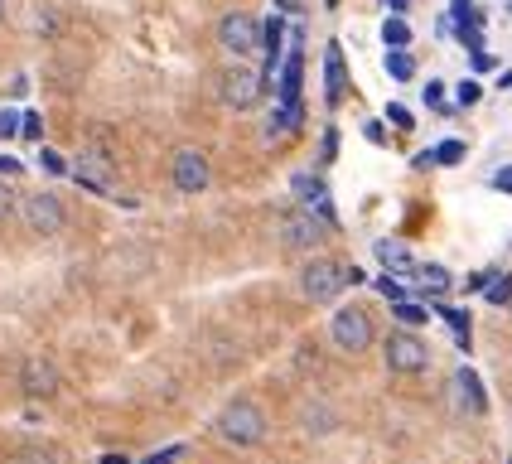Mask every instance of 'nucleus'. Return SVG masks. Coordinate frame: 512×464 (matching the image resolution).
I'll return each mask as SVG.
<instances>
[{
    "label": "nucleus",
    "instance_id": "nucleus-1",
    "mask_svg": "<svg viewBox=\"0 0 512 464\" xmlns=\"http://www.w3.org/2000/svg\"><path fill=\"white\" fill-rule=\"evenodd\" d=\"M266 431H271V421H266V411H261L252 397L228 402L218 411V421H213V435H218L223 445H232V450H252V445H261Z\"/></svg>",
    "mask_w": 512,
    "mask_h": 464
},
{
    "label": "nucleus",
    "instance_id": "nucleus-2",
    "mask_svg": "<svg viewBox=\"0 0 512 464\" xmlns=\"http://www.w3.org/2000/svg\"><path fill=\"white\" fill-rule=\"evenodd\" d=\"M348 290V266H339L334 257H314L300 266V295L310 305H334Z\"/></svg>",
    "mask_w": 512,
    "mask_h": 464
},
{
    "label": "nucleus",
    "instance_id": "nucleus-3",
    "mask_svg": "<svg viewBox=\"0 0 512 464\" xmlns=\"http://www.w3.org/2000/svg\"><path fill=\"white\" fill-rule=\"evenodd\" d=\"M382 363H387V373L416 377L430 368V344L421 334H411V329H392L387 344H382Z\"/></svg>",
    "mask_w": 512,
    "mask_h": 464
},
{
    "label": "nucleus",
    "instance_id": "nucleus-4",
    "mask_svg": "<svg viewBox=\"0 0 512 464\" xmlns=\"http://www.w3.org/2000/svg\"><path fill=\"white\" fill-rule=\"evenodd\" d=\"M218 97L228 102L232 112H252L256 102L266 97V73L252 63H232L228 73L218 78Z\"/></svg>",
    "mask_w": 512,
    "mask_h": 464
},
{
    "label": "nucleus",
    "instance_id": "nucleus-5",
    "mask_svg": "<svg viewBox=\"0 0 512 464\" xmlns=\"http://www.w3.org/2000/svg\"><path fill=\"white\" fill-rule=\"evenodd\" d=\"M324 218H314L310 208H285L281 218H276V242H281L285 252H314L319 242H324Z\"/></svg>",
    "mask_w": 512,
    "mask_h": 464
},
{
    "label": "nucleus",
    "instance_id": "nucleus-6",
    "mask_svg": "<svg viewBox=\"0 0 512 464\" xmlns=\"http://www.w3.org/2000/svg\"><path fill=\"white\" fill-rule=\"evenodd\" d=\"M329 339H334V348L339 353H368L372 348V315L368 310H358V305H343V310H334V319H329Z\"/></svg>",
    "mask_w": 512,
    "mask_h": 464
},
{
    "label": "nucleus",
    "instance_id": "nucleus-7",
    "mask_svg": "<svg viewBox=\"0 0 512 464\" xmlns=\"http://www.w3.org/2000/svg\"><path fill=\"white\" fill-rule=\"evenodd\" d=\"M256 44H261V25H256V15L247 10H228L223 20H218V49L237 63H247L256 54Z\"/></svg>",
    "mask_w": 512,
    "mask_h": 464
},
{
    "label": "nucleus",
    "instance_id": "nucleus-8",
    "mask_svg": "<svg viewBox=\"0 0 512 464\" xmlns=\"http://www.w3.org/2000/svg\"><path fill=\"white\" fill-rule=\"evenodd\" d=\"M20 218H25L29 232H39V237H54V232L68 228V213H63V199L58 194H29V199H20Z\"/></svg>",
    "mask_w": 512,
    "mask_h": 464
},
{
    "label": "nucleus",
    "instance_id": "nucleus-9",
    "mask_svg": "<svg viewBox=\"0 0 512 464\" xmlns=\"http://www.w3.org/2000/svg\"><path fill=\"white\" fill-rule=\"evenodd\" d=\"M170 179H174V189H179V194H203V189H208V179H213V165H208V155H203V150L184 145V150H174Z\"/></svg>",
    "mask_w": 512,
    "mask_h": 464
},
{
    "label": "nucleus",
    "instance_id": "nucleus-10",
    "mask_svg": "<svg viewBox=\"0 0 512 464\" xmlns=\"http://www.w3.org/2000/svg\"><path fill=\"white\" fill-rule=\"evenodd\" d=\"M20 387H25V397H34V402H49V397H58L63 377H58L54 358H44V353L25 358V368H20Z\"/></svg>",
    "mask_w": 512,
    "mask_h": 464
},
{
    "label": "nucleus",
    "instance_id": "nucleus-11",
    "mask_svg": "<svg viewBox=\"0 0 512 464\" xmlns=\"http://www.w3.org/2000/svg\"><path fill=\"white\" fill-rule=\"evenodd\" d=\"M290 194H295V203L300 208H310L314 218H324L329 228H334V203H329V189H324V179L314 170H300L295 179H290Z\"/></svg>",
    "mask_w": 512,
    "mask_h": 464
},
{
    "label": "nucleus",
    "instance_id": "nucleus-12",
    "mask_svg": "<svg viewBox=\"0 0 512 464\" xmlns=\"http://www.w3.org/2000/svg\"><path fill=\"white\" fill-rule=\"evenodd\" d=\"M73 165H78L73 179H78L83 189H107V184H112V155H107L102 145H83V155H78Z\"/></svg>",
    "mask_w": 512,
    "mask_h": 464
},
{
    "label": "nucleus",
    "instance_id": "nucleus-13",
    "mask_svg": "<svg viewBox=\"0 0 512 464\" xmlns=\"http://www.w3.org/2000/svg\"><path fill=\"white\" fill-rule=\"evenodd\" d=\"M450 392H455L459 411H469V416H484V411H488L484 382H479V373H474V368H459V373L450 377Z\"/></svg>",
    "mask_w": 512,
    "mask_h": 464
},
{
    "label": "nucleus",
    "instance_id": "nucleus-14",
    "mask_svg": "<svg viewBox=\"0 0 512 464\" xmlns=\"http://www.w3.org/2000/svg\"><path fill=\"white\" fill-rule=\"evenodd\" d=\"M324 83H329V102H339L343 97V54H339V44H329V49H324Z\"/></svg>",
    "mask_w": 512,
    "mask_h": 464
},
{
    "label": "nucleus",
    "instance_id": "nucleus-15",
    "mask_svg": "<svg viewBox=\"0 0 512 464\" xmlns=\"http://www.w3.org/2000/svg\"><path fill=\"white\" fill-rule=\"evenodd\" d=\"M377 261H382L387 271H397V276H411V271H416L401 242H377Z\"/></svg>",
    "mask_w": 512,
    "mask_h": 464
},
{
    "label": "nucleus",
    "instance_id": "nucleus-16",
    "mask_svg": "<svg viewBox=\"0 0 512 464\" xmlns=\"http://www.w3.org/2000/svg\"><path fill=\"white\" fill-rule=\"evenodd\" d=\"M281 39H285L281 20H271V25L261 29V44H256V54L266 58V68H276V58H281Z\"/></svg>",
    "mask_w": 512,
    "mask_h": 464
},
{
    "label": "nucleus",
    "instance_id": "nucleus-17",
    "mask_svg": "<svg viewBox=\"0 0 512 464\" xmlns=\"http://www.w3.org/2000/svg\"><path fill=\"white\" fill-rule=\"evenodd\" d=\"M300 68H305V58H300V54L285 58V73H281V102H300Z\"/></svg>",
    "mask_w": 512,
    "mask_h": 464
},
{
    "label": "nucleus",
    "instance_id": "nucleus-18",
    "mask_svg": "<svg viewBox=\"0 0 512 464\" xmlns=\"http://www.w3.org/2000/svg\"><path fill=\"white\" fill-rule=\"evenodd\" d=\"M387 73H392L397 83H406V78H416V58L406 54V49H387Z\"/></svg>",
    "mask_w": 512,
    "mask_h": 464
},
{
    "label": "nucleus",
    "instance_id": "nucleus-19",
    "mask_svg": "<svg viewBox=\"0 0 512 464\" xmlns=\"http://www.w3.org/2000/svg\"><path fill=\"white\" fill-rule=\"evenodd\" d=\"M382 44H387V49H406V44H411V25H406V20H387V25H382Z\"/></svg>",
    "mask_w": 512,
    "mask_h": 464
},
{
    "label": "nucleus",
    "instance_id": "nucleus-20",
    "mask_svg": "<svg viewBox=\"0 0 512 464\" xmlns=\"http://www.w3.org/2000/svg\"><path fill=\"white\" fill-rule=\"evenodd\" d=\"M416 276H421V286H426V290H435V295H440V290H450V286H455L445 266H421Z\"/></svg>",
    "mask_w": 512,
    "mask_h": 464
},
{
    "label": "nucleus",
    "instance_id": "nucleus-21",
    "mask_svg": "<svg viewBox=\"0 0 512 464\" xmlns=\"http://www.w3.org/2000/svg\"><path fill=\"white\" fill-rule=\"evenodd\" d=\"M300 421H305V431H310V435L334 431V416H329V411H314V406H305V411H300Z\"/></svg>",
    "mask_w": 512,
    "mask_h": 464
},
{
    "label": "nucleus",
    "instance_id": "nucleus-22",
    "mask_svg": "<svg viewBox=\"0 0 512 464\" xmlns=\"http://www.w3.org/2000/svg\"><path fill=\"white\" fill-rule=\"evenodd\" d=\"M484 295L493 300V305H508V300H512V281H508V276H488Z\"/></svg>",
    "mask_w": 512,
    "mask_h": 464
},
{
    "label": "nucleus",
    "instance_id": "nucleus-23",
    "mask_svg": "<svg viewBox=\"0 0 512 464\" xmlns=\"http://www.w3.org/2000/svg\"><path fill=\"white\" fill-rule=\"evenodd\" d=\"M479 97H484V87L474 83V78H464V83H455V102H459V107H474Z\"/></svg>",
    "mask_w": 512,
    "mask_h": 464
},
{
    "label": "nucleus",
    "instance_id": "nucleus-24",
    "mask_svg": "<svg viewBox=\"0 0 512 464\" xmlns=\"http://www.w3.org/2000/svg\"><path fill=\"white\" fill-rule=\"evenodd\" d=\"M430 160H435V165H455V160H464V145H459V141H445L440 150H430Z\"/></svg>",
    "mask_w": 512,
    "mask_h": 464
},
{
    "label": "nucleus",
    "instance_id": "nucleus-25",
    "mask_svg": "<svg viewBox=\"0 0 512 464\" xmlns=\"http://www.w3.org/2000/svg\"><path fill=\"white\" fill-rule=\"evenodd\" d=\"M421 97H426V107H435V112H445V83H440V78H430V87L421 92Z\"/></svg>",
    "mask_w": 512,
    "mask_h": 464
},
{
    "label": "nucleus",
    "instance_id": "nucleus-26",
    "mask_svg": "<svg viewBox=\"0 0 512 464\" xmlns=\"http://www.w3.org/2000/svg\"><path fill=\"white\" fill-rule=\"evenodd\" d=\"M39 165H44L49 174H68V160H63L58 150H39Z\"/></svg>",
    "mask_w": 512,
    "mask_h": 464
},
{
    "label": "nucleus",
    "instance_id": "nucleus-27",
    "mask_svg": "<svg viewBox=\"0 0 512 464\" xmlns=\"http://www.w3.org/2000/svg\"><path fill=\"white\" fill-rule=\"evenodd\" d=\"M397 319L411 329V324H421V319H426V310H421V305H406V300H397Z\"/></svg>",
    "mask_w": 512,
    "mask_h": 464
},
{
    "label": "nucleus",
    "instance_id": "nucleus-28",
    "mask_svg": "<svg viewBox=\"0 0 512 464\" xmlns=\"http://www.w3.org/2000/svg\"><path fill=\"white\" fill-rule=\"evenodd\" d=\"M20 136H29V141H39V136H44V121H39L34 112H25V116H20Z\"/></svg>",
    "mask_w": 512,
    "mask_h": 464
},
{
    "label": "nucleus",
    "instance_id": "nucleus-29",
    "mask_svg": "<svg viewBox=\"0 0 512 464\" xmlns=\"http://www.w3.org/2000/svg\"><path fill=\"white\" fill-rule=\"evenodd\" d=\"M20 464H63L54 455V450H25V455H20Z\"/></svg>",
    "mask_w": 512,
    "mask_h": 464
},
{
    "label": "nucleus",
    "instance_id": "nucleus-30",
    "mask_svg": "<svg viewBox=\"0 0 512 464\" xmlns=\"http://www.w3.org/2000/svg\"><path fill=\"white\" fill-rule=\"evenodd\" d=\"M15 131H20V116H15V112H0V141H10Z\"/></svg>",
    "mask_w": 512,
    "mask_h": 464
},
{
    "label": "nucleus",
    "instance_id": "nucleus-31",
    "mask_svg": "<svg viewBox=\"0 0 512 464\" xmlns=\"http://www.w3.org/2000/svg\"><path fill=\"white\" fill-rule=\"evenodd\" d=\"M15 213H20V199H10V194L0 189V223H10Z\"/></svg>",
    "mask_w": 512,
    "mask_h": 464
},
{
    "label": "nucleus",
    "instance_id": "nucleus-32",
    "mask_svg": "<svg viewBox=\"0 0 512 464\" xmlns=\"http://www.w3.org/2000/svg\"><path fill=\"white\" fill-rule=\"evenodd\" d=\"M387 121H392V126H411V112H406V107H387Z\"/></svg>",
    "mask_w": 512,
    "mask_h": 464
},
{
    "label": "nucleus",
    "instance_id": "nucleus-33",
    "mask_svg": "<svg viewBox=\"0 0 512 464\" xmlns=\"http://www.w3.org/2000/svg\"><path fill=\"white\" fill-rule=\"evenodd\" d=\"M493 189H503V194H512V165H508V170H498V174H493Z\"/></svg>",
    "mask_w": 512,
    "mask_h": 464
},
{
    "label": "nucleus",
    "instance_id": "nucleus-34",
    "mask_svg": "<svg viewBox=\"0 0 512 464\" xmlns=\"http://www.w3.org/2000/svg\"><path fill=\"white\" fill-rule=\"evenodd\" d=\"M0 174H5V179H10V174H20V160H15V155H0Z\"/></svg>",
    "mask_w": 512,
    "mask_h": 464
},
{
    "label": "nucleus",
    "instance_id": "nucleus-35",
    "mask_svg": "<svg viewBox=\"0 0 512 464\" xmlns=\"http://www.w3.org/2000/svg\"><path fill=\"white\" fill-rule=\"evenodd\" d=\"M474 68H479V73H488V68H493V54H484V49H474Z\"/></svg>",
    "mask_w": 512,
    "mask_h": 464
},
{
    "label": "nucleus",
    "instance_id": "nucleus-36",
    "mask_svg": "<svg viewBox=\"0 0 512 464\" xmlns=\"http://www.w3.org/2000/svg\"><path fill=\"white\" fill-rule=\"evenodd\" d=\"M334 150H339V136H334V131H324V160H334Z\"/></svg>",
    "mask_w": 512,
    "mask_h": 464
},
{
    "label": "nucleus",
    "instance_id": "nucleus-37",
    "mask_svg": "<svg viewBox=\"0 0 512 464\" xmlns=\"http://www.w3.org/2000/svg\"><path fill=\"white\" fill-rule=\"evenodd\" d=\"M382 295H387V300H401V286H397V281H392V276L382 281Z\"/></svg>",
    "mask_w": 512,
    "mask_h": 464
},
{
    "label": "nucleus",
    "instance_id": "nucleus-38",
    "mask_svg": "<svg viewBox=\"0 0 512 464\" xmlns=\"http://www.w3.org/2000/svg\"><path fill=\"white\" fill-rule=\"evenodd\" d=\"M276 5H281V10H300V0H276Z\"/></svg>",
    "mask_w": 512,
    "mask_h": 464
},
{
    "label": "nucleus",
    "instance_id": "nucleus-39",
    "mask_svg": "<svg viewBox=\"0 0 512 464\" xmlns=\"http://www.w3.org/2000/svg\"><path fill=\"white\" fill-rule=\"evenodd\" d=\"M102 464H126V460H121V455H107V460H102Z\"/></svg>",
    "mask_w": 512,
    "mask_h": 464
},
{
    "label": "nucleus",
    "instance_id": "nucleus-40",
    "mask_svg": "<svg viewBox=\"0 0 512 464\" xmlns=\"http://www.w3.org/2000/svg\"><path fill=\"white\" fill-rule=\"evenodd\" d=\"M0 20H5V0H0Z\"/></svg>",
    "mask_w": 512,
    "mask_h": 464
}]
</instances>
